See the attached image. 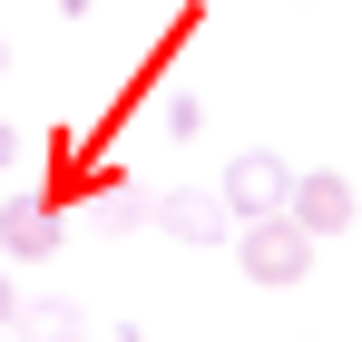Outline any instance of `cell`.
<instances>
[{"label":"cell","mask_w":362,"mask_h":342,"mask_svg":"<svg viewBox=\"0 0 362 342\" xmlns=\"http://www.w3.org/2000/svg\"><path fill=\"white\" fill-rule=\"evenodd\" d=\"M20 323V274H0V333Z\"/></svg>","instance_id":"8"},{"label":"cell","mask_w":362,"mask_h":342,"mask_svg":"<svg viewBox=\"0 0 362 342\" xmlns=\"http://www.w3.org/2000/svg\"><path fill=\"white\" fill-rule=\"evenodd\" d=\"M20 167V127H10V117H0V176Z\"/></svg>","instance_id":"9"},{"label":"cell","mask_w":362,"mask_h":342,"mask_svg":"<svg viewBox=\"0 0 362 342\" xmlns=\"http://www.w3.org/2000/svg\"><path fill=\"white\" fill-rule=\"evenodd\" d=\"M294 176H303V167H284L274 147H245V157H226V176H216V186H226L235 225H255V216H284V206H294Z\"/></svg>","instance_id":"2"},{"label":"cell","mask_w":362,"mask_h":342,"mask_svg":"<svg viewBox=\"0 0 362 342\" xmlns=\"http://www.w3.org/2000/svg\"><path fill=\"white\" fill-rule=\"evenodd\" d=\"M284 216H294V225L313 235V244H333V235H353L362 196H353V186H343L333 167H313V176H294V206H284Z\"/></svg>","instance_id":"4"},{"label":"cell","mask_w":362,"mask_h":342,"mask_svg":"<svg viewBox=\"0 0 362 342\" xmlns=\"http://www.w3.org/2000/svg\"><path fill=\"white\" fill-rule=\"evenodd\" d=\"M235 264H245L264 293H284V284L313 274V235H303L294 216H255V225H235Z\"/></svg>","instance_id":"1"},{"label":"cell","mask_w":362,"mask_h":342,"mask_svg":"<svg viewBox=\"0 0 362 342\" xmlns=\"http://www.w3.org/2000/svg\"><path fill=\"white\" fill-rule=\"evenodd\" d=\"M157 235H177V244H226V235H235L226 186H157Z\"/></svg>","instance_id":"3"},{"label":"cell","mask_w":362,"mask_h":342,"mask_svg":"<svg viewBox=\"0 0 362 342\" xmlns=\"http://www.w3.org/2000/svg\"><path fill=\"white\" fill-rule=\"evenodd\" d=\"M88 225L98 235H137V225H157V186H88Z\"/></svg>","instance_id":"6"},{"label":"cell","mask_w":362,"mask_h":342,"mask_svg":"<svg viewBox=\"0 0 362 342\" xmlns=\"http://www.w3.org/2000/svg\"><path fill=\"white\" fill-rule=\"evenodd\" d=\"M0 254H10V264H49V254H59V206H49V196H10V206H0Z\"/></svg>","instance_id":"5"},{"label":"cell","mask_w":362,"mask_h":342,"mask_svg":"<svg viewBox=\"0 0 362 342\" xmlns=\"http://www.w3.org/2000/svg\"><path fill=\"white\" fill-rule=\"evenodd\" d=\"M0 342H10V333H0Z\"/></svg>","instance_id":"13"},{"label":"cell","mask_w":362,"mask_h":342,"mask_svg":"<svg viewBox=\"0 0 362 342\" xmlns=\"http://www.w3.org/2000/svg\"><path fill=\"white\" fill-rule=\"evenodd\" d=\"M0 69H10V40H0Z\"/></svg>","instance_id":"12"},{"label":"cell","mask_w":362,"mask_h":342,"mask_svg":"<svg viewBox=\"0 0 362 342\" xmlns=\"http://www.w3.org/2000/svg\"><path fill=\"white\" fill-rule=\"evenodd\" d=\"M108 342H137V333H127V323H118V333H108Z\"/></svg>","instance_id":"10"},{"label":"cell","mask_w":362,"mask_h":342,"mask_svg":"<svg viewBox=\"0 0 362 342\" xmlns=\"http://www.w3.org/2000/svg\"><path fill=\"white\" fill-rule=\"evenodd\" d=\"M59 10H88V0H59Z\"/></svg>","instance_id":"11"},{"label":"cell","mask_w":362,"mask_h":342,"mask_svg":"<svg viewBox=\"0 0 362 342\" xmlns=\"http://www.w3.org/2000/svg\"><path fill=\"white\" fill-rule=\"evenodd\" d=\"M157 127H167V137H196V127H206V98H196V88H167V98H157Z\"/></svg>","instance_id":"7"},{"label":"cell","mask_w":362,"mask_h":342,"mask_svg":"<svg viewBox=\"0 0 362 342\" xmlns=\"http://www.w3.org/2000/svg\"><path fill=\"white\" fill-rule=\"evenodd\" d=\"M69 342H78V333H69Z\"/></svg>","instance_id":"14"}]
</instances>
